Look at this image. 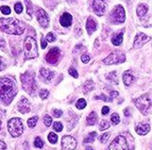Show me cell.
<instances>
[{"mask_svg":"<svg viewBox=\"0 0 152 150\" xmlns=\"http://www.w3.org/2000/svg\"><path fill=\"white\" fill-rule=\"evenodd\" d=\"M41 77L44 81H50L52 78L54 77V72L53 71H50L47 68H41Z\"/></svg>","mask_w":152,"mask_h":150,"instance_id":"obj_18","label":"cell"},{"mask_svg":"<svg viewBox=\"0 0 152 150\" xmlns=\"http://www.w3.org/2000/svg\"><path fill=\"white\" fill-rule=\"evenodd\" d=\"M145 27H152V15L149 16V17L144 21Z\"/></svg>","mask_w":152,"mask_h":150,"instance_id":"obj_38","label":"cell"},{"mask_svg":"<svg viewBox=\"0 0 152 150\" xmlns=\"http://www.w3.org/2000/svg\"><path fill=\"white\" fill-rule=\"evenodd\" d=\"M77 147V140L72 136H63L62 148L65 150H74Z\"/></svg>","mask_w":152,"mask_h":150,"instance_id":"obj_11","label":"cell"},{"mask_svg":"<svg viewBox=\"0 0 152 150\" xmlns=\"http://www.w3.org/2000/svg\"><path fill=\"white\" fill-rule=\"evenodd\" d=\"M110 128V124L109 121H107V120H102L101 122H100V126H99V129L101 130H107Z\"/></svg>","mask_w":152,"mask_h":150,"instance_id":"obj_32","label":"cell"},{"mask_svg":"<svg viewBox=\"0 0 152 150\" xmlns=\"http://www.w3.org/2000/svg\"><path fill=\"white\" fill-rule=\"evenodd\" d=\"M0 150H7V145L2 140H0Z\"/></svg>","mask_w":152,"mask_h":150,"instance_id":"obj_49","label":"cell"},{"mask_svg":"<svg viewBox=\"0 0 152 150\" xmlns=\"http://www.w3.org/2000/svg\"><path fill=\"white\" fill-rule=\"evenodd\" d=\"M93 11L98 16H102L107 12V2L104 0H94L93 3Z\"/></svg>","mask_w":152,"mask_h":150,"instance_id":"obj_10","label":"cell"},{"mask_svg":"<svg viewBox=\"0 0 152 150\" xmlns=\"http://www.w3.org/2000/svg\"><path fill=\"white\" fill-rule=\"evenodd\" d=\"M96 121H97V114H96V112H91V114L87 116L86 124L88 126H93V125H95V124H96Z\"/></svg>","mask_w":152,"mask_h":150,"instance_id":"obj_23","label":"cell"},{"mask_svg":"<svg viewBox=\"0 0 152 150\" xmlns=\"http://www.w3.org/2000/svg\"><path fill=\"white\" fill-rule=\"evenodd\" d=\"M17 94V87L15 83L7 77L0 78V99L5 104H9Z\"/></svg>","mask_w":152,"mask_h":150,"instance_id":"obj_1","label":"cell"},{"mask_svg":"<svg viewBox=\"0 0 152 150\" xmlns=\"http://www.w3.org/2000/svg\"><path fill=\"white\" fill-rule=\"evenodd\" d=\"M81 60H82V62L83 63H88L89 62V60H91V56H88V54H86V53H84V54H82V56H81Z\"/></svg>","mask_w":152,"mask_h":150,"instance_id":"obj_39","label":"cell"},{"mask_svg":"<svg viewBox=\"0 0 152 150\" xmlns=\"http://www.w3.org/2000/svg\"><path fill=\"white\" fill-rule=\"evenodd\" d=\"M135 131H136L137 134L146 135L150 131V125H148V124H140V125L136 126Z\"/></svg>","mask_w":152,"mask_h":150,"instance_id":"obj_17","label":"cell"},{"mask_svg":"<svg viewBox=\"0 0 152 150\" xmlns=\"http://www.w3.org/2000/svg\"><path fill=\"white\" fill-rule=\"evenodd\" d=\"M53 114H54V116H56V117H60V116H62L63 112H62L61 110H56V109H54V110H53Z\"/></svg>","mask_w":152,"mask_h":150,"instance_id":"obj_43","label":"cell"},{"mask_svg":"<svg viewBox=\"0 0 152 150\" xmlns=\"http://www.w3.org/2000/svg\"><path fill=\"white\" fill-rule=\"evenodd\" d=\"M48 140H49V142H50L51 144H56V143L58 142V136H56V133H49Z\"/></svg>","mask_w":152,"mask_h":150,"instance_id":"obj_31","label":"cell"},{"mask_svg":"<svg viewBox=\"0 0 152 150\" xmlns=\"http://www.w3.org/2000/svg\"><path fill=\"white\" fill-rule=\"evenodd\" d=\"M94 89V83H93V81H87L85 82V84H84V87H83V92L84 93H88L91 92V89Z\"/></svg>","mask_w":152,"mask_h":150,"instance_id":"obj_25","label":"cell"},{"mask_svg":"<svg viewBox=\"0 0 152 150\" xmlns=\"http://www.w3.org/2000/svg\"><path fill=\"white\" fill-rule=\"evenodd\" d=\"M87 150H93V149H91V148H88V149H87Z\"/></svg>","mask_w":152,"mask_h":150,"instance_id":"obj_54","label":"cell"},{"mask_svg":"<svg viewBox=\"0 0 152 150\" xmlns=\"http://www.w3.org/2000/svg\"><path fill=\"white\" fill-rule=\"evenodd\" d=\"M68 72H69V75H70V76H72L74 78H78L79 75H78V72H77V70L75 68H69Z\"/></svg>","mask_w":152,"mask_h":150,"instance_id":"obj_42","label":"cell"},{"mask_svg":"<svg viewBox=\"0 0 152 150\" xmlns=\"http://www.w3.org/2000/svg\"><path fill=\"white\" fill-rule=\"evenodd\" d=\"M26 1V4H27V13H28V15L31 16L33 14V7H32V3H31L30 0H25Z\"/></svg>","mask_w":152,"mask_h":150,"instance_id":"obj_27","label":"cell"},{"mask_svg":"<svg viewBox=\"0 0 152 150\" xmlns=\"http://www.w3.org/2000/svg\"><path fill=\"white\" fill-rule=\"evenodd\" d=\"M110 138V134L109 133H104L103 135H102L101 138H100V142L102 143V144H104V143H107V140H109Z\"/></svg>","mask_w":152,"mask_h":150,"instance_id":"obj_40","label":"cell"},{"mask_svg":"<svg viewBox=\"0 0 152 150\" xmlns=\"http://www.w3.org/2000/svg\"><path fill=\"white\" fill-rule=\"evenodd\" d=\"M21 82H23V89L26 92H28L30 95H33L36 91V83L35 79H34V76H33L32 72H25V74L21 75Z\"/></svg>","mask_w":152,"mask_h":150,"instance_id":"obj_3","label":"cell"},{"mask_svg":"<svg viewBox=\"0 0 152 150\" xmlns=\"http://www.w3.org/2000/svg\"><path fill=\"white\" fill-rule=\"evenodd\" d=\"M8 130L10 134L14 138L20 136L23 132V126L20 118H12L8 122Z\"/></svg>","mask_w":152,"mask_h":150,"instance_id":"obj_6","label":"cell"},{"mask_svg":"<svg viewBox=\"0 0 152 150\" xmlns=\"http://www.w3.org/2000/svg\"><path fill=\"white\" fill-rule=\"evenodd\" d=\"M17 108H18V110H19V112L23 113V114H25V113L30 112V104H29L28 99H26L25 97L21 98L20 101H19V103H18Z\"/></svg>","mask_w":152,"mask_h":150,"instance_id":"obj_15","label":"cell"},{"mask_svg":"<svg viewBox=\"0 0 152 150\" xmlns=\"http://www.w3.org/2000/svg\"><path fill=\"white\" fill-rule=\"evenodd\" d=\"M26 29V25L15 18H1L0 19V30L9 34L20 35Z\"/></svg>","mask_w":152,"mask_h":150,"instance_id":"obj_2","label":"cell"},{"mask_svg":"<svg viewBox=\"0 0 152 150\" xmlns=\"http://www.w3.org/2000/svg\"><path fill=\"white\" fill-rule=\"evenodd\" d=\"M36 18H37L38 23L42 27L44 28H47L49 26V17H48V14L46 13V11H44L43 9H39L37 10L36 12Z\"/></svg>","mask_w":152,"mask_h":150,"instance_id":"obj_12","label":"cell"},{"mask_svg":"<svg viewBox=\"0 0 152 150\" xmlns=\"http://www.w3.org/2000/svg\"><path fill=\"white\" fill-rule=\"evenodd\" d=\"M122 80H124V83L126 84L127 86H129V85L132 84V82L134 81V77L132 76L129 71H126L124 74V76H122Z\"/></svg>","mask_w":152,"mask_h":150,"instance_id":"obj_22","label":"cell"},{"mask_svg":"<svg viewBox=\"0 0 152 150\" xmlns=\"http://www.w3.org/2000/svg\"><path fill=\"white\" fill-rule=\"evenodd\" d=\"M111 121L114 124V125H118L120 121V118H119V115L117 114V113H114V114L111 116Z\"/></svg>","mask_w":152,"mask_h":150,"instance_id":"obj_29","label":"cell"},{"mask_svg":"<svg viewBox=\"0 0 152 150\" xmlns=\"http://www.w3.org/2000/svg\"><path fill=\"white\" fill-rule=\"evenodd\" d=\"M49 95V92L47 89H42L41 92H39V97H41L42 99H46Z\"/></svg>","mask_w":152,"mask_h":150,"instance_id":"obj_35","label":"cell"},{"mask_svg":"<svg viewBox=\"0 0 152 150\" xmlns=\"http://www.w3.org/2000/svg\"><path fill=\"white\" fill-rule=\"evenodd\" d=\"M60 23H61L63 27H66V28L70 27L71 23H72V17H71L70 14L64 13L63 15L61 16V18H60Z\"/></svg>","mask_w":152,"mask_h":150,"instance_id":"obj_16","label":"cell"},{"mask_svg":"<svg viewBox=\"0 0 152 150\" xmlns=\"http://www.w3.org/2000/svg\"><path fill=\"white\" fill-rule=\"evenodd\" d=\"M122 33H124V31H121V32H117V33L113 34V36H112V43H113L114 46H119V45H121L122 40H124V35H122Z\"/></svg>","mask_w":152,"mask_h":150,"instance_id":"obj_20","label":"cell"},{"mask_svg":"<svg viewBox=\"0 0 152 150\" xmlns=\"http://www.w3.org/2000/svg\"><path fill=\"white\" fill-rule=\"evenodd\" d=\"M46 40H47V42H54L56 41V36H54L53 33H48L47 34V37H46Z\"/></svg>","mask_w":152,"mask_h":150,"instance_id":"obj_41","label":"cell"},{"mask_svg":"<svg viewBox=\"0 0 152 150\" xmlns=\"http://www.w3.org/2000/svg\"><path fill=\"white\" fill-rule=\"evenodd\" d=\"M1 126H2V117H1V114H0V130H1Z\"/></svg>","mask_w":152,"mask_h":150,"instance_id":"obj_53","label":"cell"},{"mask_svg":"<svg viewBox=\"0 0 152 150\" xmlns=\"http://www.w3.org/2000/svg\"><path fill=\"white\" fill-rule=\"evenodd\" d=\"M34 146H35L36 148H43L44 142L39 136H37V138H35V140H34Z\"/></svg>","mask_w":152,"mask_h":150,"instance_id":"obj_30","label":"cell"},{"mask_svg":"<svg viewBox=\"0 0 152 150\" xmlns=\"http://www.w3.org/2000/svg\"><path fill=\"white\" fill-rule=\"evenodd\" d=\"M95 43H96V44H95V47H99V38H97Z\"/></svg>","mask_w":152,"mask_h":150,"instance_id":"obj_52","label":"cell"},{"mask_svg":"<svg viewBox=\"0 0 152 150\" xmlns=\"http://www.w3.org/2000/svg\"><path fill=\"white\" fill-rule=\"evenodd\" d=\"M0 48L2 51H5V42L3 40H0Z\"/></svg>","mask_w":152,"mask_h":150,"instance_id":"obj_46","label":"cell"},{"mask_svg":"<svg viewBox=\"0 0 152 150\" xmlns=\"http://www.w3.org/2000/svg\"><path fill=\"white\" fill-rule=\"evenodd\" d=\"M134 103L142 114L147 115L148 111L152 108V97L149 94H145L140 98H137L136 100H134Z\"/></svg>","mask_w":152,"mask_h":150,"instance_id":"obj_4","label":"cell"},{"mask_svg":"<svg viewBox=\"0 0 152 150\" xmlns=\"http://www.w3.org/2000/svg\"><path fill=\"white\" fill-rule=\"evenodd\" d=\"M109 111H110L109 108H107V107H103V108H102L101 112H102V114H103V115H107V113H109Z\"/></svg>","mask_w":152,"mask_h":150,"instance_id":"obj_48","label":"cell"},{"mask_svg":"<svg viewBox=\"0 0 152 150\" xmlns=\"http://www.w3.org/2000/svg\"><path fill=\"white\" fill-rule=\"evenodd\" d=\"M96 136H97L96 132H91L88 135H87V138H85L83 140V143H84V144H87V143H93L95 140H96Z\"/></svg>","mask_w":152,"mask_h":150,"instance_id":"obj_24","label":"cell"},{"mask_svg":"<svg viewBox=\"0 0 152 150\" xmlns=\"http://www.w3.org/2000/svg\"><path fill=\"white\" fill-rule=\"evenodd\" d=\"M107 150H132V147L129 148V143L124 135H118L113 142Z\"/></svg>","mask_w":152,"mask_h":150,"instance_id":"obj_7","label":"cell"},{"mask_svg":"<svg viewBox=\"0 0 152 150\" xmlns=\"http://www.w3.org/2000/svg\"><path fill=\"white\" fill-rule=\"evenodd\" d=\"M147 12H148V5L147 4H145V3H140V4L137 7L136 13H137V16H138V17H142V16H145Z\"/></svg>","mask_w":152,"mask_h":150,"instance_id":"obj_21","label":"cell"},{"mask_svg":"<svg viewBox=\"0 0 152 150\" xmlns=\"http://www.w3.org/2000/svg\"><path fill=\"white\" fill-rule=\"evenodd\" d=\"M38 117L37 116H34V117H31L28 119V126L30 128H34L36 126V122H37Z\"/></svg>","mask_w":152,"mask_h":150,"instance_id":"obj_26","label":"cell"},{"mask_svg":"<svg viewBox=\"0 0 152 150\" xmlns=\"http://www.w3.org/2000/svg\"><path fill=\"white\" fill-rule=\"evenodd\" d=\"M38 56L37 46H36L35 40L31 36L25 40V58L26 59H34Z\"/></svg>","mask_w":152,"mask_h":150,"instance_id":"obj_5","label":"cell"},{"mask_svg":"<svg viewBox=\"0 0 152 150\" xmlns=\"http://www.w3.org/2000/svg\"><path fill=\"white\" fill-rule=\"evenodd\" d=\"M44 121H45V125L47 126V127H49V126L51 125V122H52V119H51V117L49 116V115H45Z\"/></svg>","mask_w":152,"mask_h":150,"instance_id":"obj_36","label":"cell"},{"mask_svg":"<svg viewBox=\"0 0 152 150\" xmlns=\"http://www.w3.org/2000/svg\"><path fill=\"white\" fill-rule=\"evenodd\" d=\"M124 115H126V116H130V112H129V110L128 109L124 110Z\"/></svg>","mask_w":152,"mask_h":150,"instance_id":"obj_51","label":"cell"},{"mask_svg":"<svg viewBox=\"0 0 152 150\" xmlns=\"http://www.w3.org/2000/svg\"><path fill=\"white\" fill-rule=\"evenodd\" d=\"M150 40H151V37L144 33L136 34L135 40H134V48H140L142 45H145V44L147 43V42H149Z\"/></svg>","mask_w":152,"mask_h":150,"instance_id":"obj_14","label":"cell"},{"mask_svg":"<svg viewBox=\"0 0 152 150\" xmlns=\"http://www.w3.org/2000/svg\"><path fill=\"white\" fill-rule=\"evenodd\" d=\"M124 61H126V56L124 53H119L118 51H114L109 56L104 59L103 63L107 64V65H111V64L124 63Z\"/></svg>","mask_w":152,"mask_h":150,"instance_id":"obj_9","label":"cell"},{"mask_svg":"<svg viewBox=\"0 0 152 150\" xmlns=\"http://www.w3.org/2000/svg\"><path fill=\"white\" fill-rule=\"evenodd\" d=\"M118 94H119L118 92H112L111 96H110V100H113V98H115V97L118 96Z\"/></svg>","mask_w":152,"mask_h":150,"instance_id":"obj_47","label":"cell"},{"mask_svg":"<svg viewBox=\"0 0 152 150\" xmlns=\"http://www.w3.org/2000/svg\"><path fill=\"white\" fill-rule=\"evenodd\" d=\"M4 68H5V63H4V61H3V59L0 58V71L3 70Z\"/></svg>","mask_w":152,"mask_h":150,"instance_id":"obj_45","label":"cell"},{"mask_svg":"<svg viewBox=\"0 0 152 150\" xmlns=\"http://www.w3.org/2000/svg\"><path fill=\"white\" fill-rule=\"evenodd\" d=\"M76 107H77V109H79V110L84 109V108L86 107V101H85L84 99H79L76 104Z\"/></svg>","mask_w":152,"mask_h":150,"instance_id":"obj_28","label":"cell"},{"mask_svg":"<svg viewBox=\"0 0 152 150\" xmlns=\"http://www.w3.org/2000/svg\"><path fill=\"white\" fill-rule=\"evenodd\" d=\"M95 98H96V99H102V100H104V101H107V100H109L107 97L104 96V95H101V96H96Z\"/></svg>","mask_w":152,"mask_h":150,"instance_id":"obj_50","label":"cell"},{"mask_svg":"<svg viewBox=\"0 0 152 150\" xmlns=\"http://www.w3.org/2000/svg\"><path fill=\"white\" fill-rule=\"evenodd\" d=\"M0 11L2 12V14H4V15H9L11 13V9L10 7H7V5H3V7H1L0 8Z\"/></svg>","mask_w":152,"mask_h":150,"instance_id":"obj_34","label":"cell"},{"mask_svg":"<svg viewBox=\"0 0 152 150\" xmlns=\"http://www.w3.org/2000/svg\"><path fill=\"white\" fill-rule=\"evenodd\" d=\"M60 58V49L58 48H52L49 50V52L46 56V61L49 64H56Z\"/></svg>","mask_w":152,"mask_h":150,"instance_id":"obj_13","label":"cell"},{"mask_svg":"<svg viewBox=\"0 0 152 150\" xmlns=\"http://www.w3.org/2000/svg\"><path fill=\"white\" fill-rule=\"evenodd\" d=\"M53 129L54 131H56V132H61L62 130H63V125H62L61 122H54L53 124Z\"/></svg>","mask_w":152,"mask_h":150,"instance_id":"obj_33","label":"cell"},{"mask_svg":"<svg viewBox=\"0 0 152 150\" xmlns=\"http://www.w3.org/2000/svg\"><path fill=\"white\" fill-rule=\"evenodd\" d=\"M15 12L17 13V14H20V13L23 12V4H21L20 2H17L15 4Z\"/></svg>","mask_w":152,"mask_h":150,"instance_id":"obj_37","label":"cell"},{"mask_svg":"<svg viewBox=\"0 0 152 150\" xmlns=\"http://www.w3.org/2000/svg\"><path fill=\"white\" fill-rule=\"evenodd\" d=\"M86 30H87V33L91 34L93 32L97 30V23L91 17H88L86 20Z\"/></svg>","mask_w":152,"mask_h":150,"instance_id":"obj_19","label":"cell"},{"mask_svg":"<svg viewBox=\"0 0 152 150\" xmlns=\"http://www.w3.org/2000/svg\"><path fill=\"white\" fill-rule=\"evenodd\" d=\"M110 20L113 23H122L126 20V13L122 5H116L110 15Z\"/></svg>","mask_w":152,"mask_h":150,"instance_id":"obj_8","label":"cell"},{"mask_svg":"<svg viewBox=\"0 0 152 150\" xmlns=\"http://www.w3.org/2000/svg\"><path fill=\"white\" fill-rule=\"evenodd\" d=\"M41 46L43 49H45L46 47H47V40H45L44 37L41 38Z\"/></svg>","mask_w":152,"mask_h":150,"instance_id":"obj_44","label":"cell"}]
</instances>
